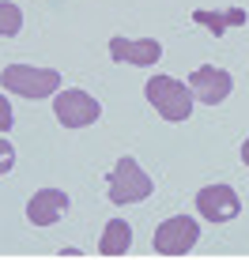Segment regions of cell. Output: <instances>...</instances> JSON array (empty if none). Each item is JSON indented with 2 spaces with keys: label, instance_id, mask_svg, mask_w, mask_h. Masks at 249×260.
<instances>
[{
  "label": "cell",
  "instance_id": "6da1fadb",
  "mask_svg": "<svg viewBox=\"0 0 249 260\" xmlns=\"http://www.w3.org/2000/svg\"><path fill=\"white\" fill-rule=\"evenodd\" d=\"M144 94H147V102L163 113V121H170V124L189 121L193 102H197L193 91H189V83H181V79H174V76H151Z\"/></svg>",
  "mask_w": 249,
  "mask_h": 260
},
{
  "label": "cell",
  "instance_id": "7a4b0ae2",
  "mask_svg": "<svg viewBox=\"0 0 249 260\" xmlns=\"http://www.w3.org/2000/svg\"><path fill=\"white\" fill-rule=\"evenodd\" d=\"M4 91L19 98H49L60 91V72L57 68H34V64H8L0 72Z\"/></svg>",
  "mask_w": 249,
  "mask_h": 260
},
{
  "label": "cell",
  "instance_id": "3957f363",
  "mask_svg": "<svg viewBox=\"0 0 249 260\" xmlns=\"http://www.w3.org/2000/svg\"><path fill=\"white\" fill-rule=\"evenodd\" d=\"M106 181H110V200L117 204V208H124V204H140V200H147V196L155 192V181L140 170V162L132 155H124Z\"/></svg>",
  "mask_w": 249,
  "mask_h": 260
},
{
  "label": "cell",
  "instance_id": "277c9868",
  "mask_svg": "<svg viewBox=\"0 0 249 260\" xmlns=\"http://www.w3.org/2000/svg\"><path fill=\"white\" fill-rule=\"evenodd\" d=\"M200 241V222L189 215H174V219L159 222L155 234H151V249L163 256H185L193 245Z\"/></svg>",
  "mask_w": 249,
  "mask_h": 260
},
{
  "label": "cell",
  "instance_id": "5b68a950",
  "mask_svg": "<svg viewBox=\"0 0 249 260\" xmlns=\"http://www.w3.org/2000/svg\"><path fill=\"white\" fill-rule=\"evenodd\" d=\"M53 113H57V121L65 124V128H87V124H95L102 117V106L99 98H91L87 91H57L53 94Z\"/></svg>",
  "mask_w": 249,
  "mask_h": 260
},
{
  "label": "cell",
  "instance_id": "8992f818",
  "mask_svg": "<svg viewBox=\"0 0 249 260\" xmlns=\"http://www.w3.org/2000/svg\"><path fill=\"white\" fill-rule=\"evenodd\" d=\"M197 211L208 222H230V219H238V211H242V200H238V192L230 189V185L215 181V185H204L197 192Z\"/></svg>",
  "mask_w": 249,
  "mask_h": 260
},
{
  "label": "cell",
  "instance_id": "52a82bcc",
  "mask_svg": "<svg viewBox=\"0 0 249 260\" xmlns=\"http://www.w3.org/2000/svg\"><path fill=\"white\" fill-rule=\"evenodd\" d=\"M189 91H193V98L204 102V106H219V102H227L230 91H234V79H230L227 68L204 64V68H197V72L189 76Z\"/></svg>",
  "mask_w": 249,
  "mask_h": 260
},
{
  "label": "cell",
  "instance_id": "ba28073f",
  "mask_svg": "<svg viewBox=\"0 0 249 260\" xmlns=\"http://www.w3.org/2000/svg\"><path fill=\"white\" fill-rule=\"evenodd\" d=\"M68 192H60V189H38L26 200V219L34 222V226H53V222H60L65 219V211H68Z\"/></svg>",
  "mask_w": 249,
  "mask_h": 260
},
{
  "label": "cell",
  "instance_id": "9c48e42d",
  "mask_svg": "<svg viewBox=\"0 0 249 260\" xmlns=\"http://www.w3.org/2000/svg\"><path fill=\"white\" fill-rule=\"evenodd\" d=\"M110 57L117 60V64H136V68H147L155 64L159 57H163V46H159L155 38H110Z\"/></svg>",
  "mask_w": 249,
  "mask_h": 260
},
{
  "label": "cell",
  "instance_id": "30bf717a",
  "mask_svg": "<svg viewBox=\"0 0 249 260\" xmlns=\"http://www.w3.org/2000/svg\"><path fill=\"white\" fill-rule=\"evenodd\" d=\"M193 23L208 26V30L219 38V34H227V30H234V26H242V23H245V12H242V8H223V12L197 8V12H193Z\"/></svg>",
  "mask_w": 249,
  "mask_h": 260
},
{
  "label": "cell",
  "instance_id": "8fae6325",
  "mask_svg": "<svg viewBox=\"0 0 249 260\" xmlns=\"http://www.w3.org/2000/svg\"><path fill=\"white\" fill-rule=\"evenodd\" d=\"M129 245H132V226L124 219H110L106 230H102V238H99V253L102 256H124Z\"/></svg>",
  "mask_w": 249,
  "mask_h": 260
},
{
  "label": "cell",
  "instance_id": "7c38bea8",
  "mask_svg": "<svg viewBox=\"0 0 249 260\" xmlns=\"http://www.w3.org/2000/svg\"><path fill=\"white\" fill-rule=\"evenodd\" d=\"M23 30V12L12 0H0V38H15Z\"/></svg>",
  "mask_w": 249,
  "mask_h": 260
},
{
  "label": "cell",
  "instance_id": "4fadbf2b",
  "mask_svg": "<svg viewBox=\"0 0 249 260\" xmlns=\"http://www.w3.org/2000/svg\"><path fill=\"white\" fill-rule=\"evenodd\" d=\"M12 166H15V147H12L4 136H0V177H4Z\"/></svg>",
  "mask_w": 249,
  "mask_h": 260
},
{
  "label": "cell",
  "instance_id": "5bb4252c",
  "mask_svg": "<svg viewBox=\"0 0 249 260\" xmlns=\"http://www.w3.org/2000/svg\"><path fill=\"white\" fill-rule=\"evenodd\" d=\"M12 106H8V98L4 94H0V132H8V128H12Z\"/></svg>",
  "mask_w": 249,
  "mask_h": 260
},
{
  "label": "cell",
  "instance_id": "9a60e30c",
  "mask_svg": "<svg viewBox=\"0 0 249 260\" xmlns=\"http://www.w3.org/2000/svg\"><path fill=\"white\" fill-rule=\"evenodd\" d=\"M242 162L249 166V136H245V143H242Z\"/></svg>",
  "mask_w": 249,
  "mask_h": 260
}]
</instances>
